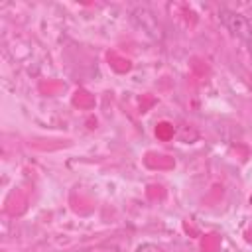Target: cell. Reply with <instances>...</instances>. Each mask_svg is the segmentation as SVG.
<instances>
[{"instance_id":"obj_1","label":"cell","mask_w":252,"mask_h":252,"mask_svg":"<svg viewBox=\"0 0 252 252\" xmlns=\"http://www.w3.org/2000/svg\"><path fill=\"white\" fill-rule=\"evenodd\" d=\"M219 20L232 35H236L244 43H252V26H250L246 16H242L234 10H228V8H220L219 10Z\"/></svg>"},{"instance_id":"obj_2","label":"cell","mask_w":252,"mask_h":252,"mask_svg":"<svg viewBox=\"0 0 252 252\" xmlns=\"http://www.w3.org/2000/svg\"><path fill=\"white\" fill-rule=\"evenodd\" d=\"M132 18L134 22L142 28V32H146L148 35H152L154 39H161L163 37V30L156 18V14L152 10H148L146 6H136L132 10Z\"/></svg>"},{"instance_id":"obj_3","label":"cell","mask_w":252,"mask_h":252,"mask_svg":"<svg viewBox=\"0 0 252 252\" xmlns=\"http://www.w3.org/2000/svg\"><path fill=\"white\" fill-rule=\"evenodd\" d=\"M138 252H165V250L159 248V246H156V244H142L138 248Z\"/></svg>"}]
</instances>
